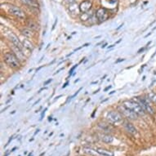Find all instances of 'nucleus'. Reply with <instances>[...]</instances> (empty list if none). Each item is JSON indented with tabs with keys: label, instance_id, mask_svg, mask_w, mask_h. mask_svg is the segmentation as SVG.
<instances>
[{
	"label": "nucleus",
	"instance_id": "f257e3e1",
	"mask_svg": "<svg viewBox=\"0 0 156 156\" xmlns=\"http://www.w3.org/2000/svg\"><path fill=\"white\" fill-rule=\"evenodd\" d=\"M123 105L127 108H128V109H130L131 110H133V112H135L136 114H137L138 115H144L145 113H146V111L142 108V106L136 101H126L123 103Z\"/></svg>",
	"mask_w": 156,
	"mask_h": 156
},
{
	"label": "nucleus",
	"instance_id": "f03ea898",
	"mask_svg": "<svg viewBox=\"0 0 156 156\" xmlns=\"http://www.w3.org/2000/svg\"><path fill=\"white\" fill-rule=\"evenodd\" d=\"M4 62L11 67V68H18L20 66V62L16 56L12 52H7L4 54Z\"/></svg>",
	"mask_w": 156,
	"mask_h": 156
},
{
	"label": "nucleus",
	"instance_id": "6e6552de",
	"mask_svg": "<svg viewBox=\"0 0 156 156\" xmlns=\"http://www.w3.org/2000/svg\"><path fill=\"white\" fill-rule=\"evenodd\" d=\"M96 16L98 19V21H105L109 17V13L105 8H99L96 12Z\"/></svg>",
	"mask_w": 156,
	"mask_h": 156
},
{
	"label": "nucleus",
	"instance_id": "4468645a",
	"mask_svg": "<svg viewBox=\"0 0 156 156\" xmlns=\"http://www.w3.org/2000/svg\"><path fill=\"white\" fill-rule=\"evenodd\" d=\"M98 126H99V128H101L103 131H105V132H110L111 130V126L107 123H98Z\"/></svg>",
	"mask_w": 156,
	"mask_h": 156
},
{
	"label": "nucleus",
	"instance_id": "ddd939ff",
	"mask_svg": "<svg viewBox=\"0 0 156 156\" xmlns=\"http://www.w3.org/2000/svg\"><path fill=\"white\" fill-rule=\"evenodd\" d=\"M101 139L105 143H112L113 141H114V138H113L112 136L108 135V134H104V135H102Z\"/></svg>",
	"mask_w": 156,
	"mask_h": 156
},
{
	"label": "nucleus",
	"instance_id": "2eb2a0df",
	"mask_svg": "<svg viewBox=\"0 0 156 156\" xmlns=\"http://www.w3.org/2000/svg\"><path fill=\"white\" fill-rule=\"evenodd\" d=\"M22 44H23V46L25 47L26 48L28 49V50H30V51H33L34 50L33 44H31L30 41H29V40H27V39H25Z\"/></svg>",
	"mask_w": 156,
	"mask_h": 156
},
{
	"label": "nucleus",
	"instance_id": "9b49d317",
	"mask_svg": "<svg viewBox=\"0 0 156 156\" xmlns=\"http://www.w3.org/2000/svg\"><path fill=\"white\" fill-rule=\"evenodd\" d=\"M95 151L97 152V154H99L100 155L102 156H114V153L111 152L110 151H107V150H105V149H102V148H97L95 150Z\"/></svg>",
	"mask_w": 156,
	"mask_h": 156
},
{
	"label": "nucleus",
	"instance_id": "a211bd4d",
	"mask_svg": "<svg viewBox=\"0 0 156 156\" xmlns=\"http://www.w3.org/2000/svg\"><path fill=\"white\" fill-rule=\"evenodd\" d=\"M69 11L70 12L72 13H77V11H78V5L76 3H72L69 5Z\"/></svg>",
	"mask_w": 156,
	"mask_h": 156
},
{
	"label": "nucleus",
	"instance_id": "393cba45",
	"mask_svg": "<svg viewBox=\"0 0 156 156\" xmlns=\"http://www.w3.org/2000/svg\"><path fill=\"white\" fill-rule=\"evenodd\" d=\"M123 61H124V59H119V60H118V61H116V63H119V62H123Z\"/></svg>",
	"mask_w": 156,
	"mask_h": 156
},
{
	"label": "nucleus",
	"instance_id": "f3484780",
	"mask_svg": "<svg viewBox=\"0 0 156 156\" xmlns=\"http://www.w3.org/2000/svg\"><path fill=\"white\" fill-rule=\"evenodd\" d=\"M27 26L29 27V29H30V30H36L37 29H38V26H37V24L35 22H34L33 21H30L27 22Z\"/></svg>",
	"mask_w": 156,
	"mask_h": 156
},
{
	"label": "nucleus",
	"instance_id": "5701e85b",
	"mask_svg": "<svg viewBox=\"0 0 156 156\" xmlns=\"http://www.w3.org/2000/svg\"><path fill=\"white\" fill-rule=\"evenodd\" d=\"M51 80H51V79H50V80H47L46 82L44 83V85H47V84H48L49 83H50V82H51Z\"/></svg>",
	"mask_w": 156,
	"mask_h": 156
},
{
	"label": "nucleus",
	"instance_id": "423d86ee",
	"mask_svg": "<svg viewBox=\"0 0 156 156\" xmlns=\"http://www.w3.org/2000/svg\"><path fill=\"white\" fill-rule=\"evenodd\" d=\"M8 38H9V40L12 43L14 46L18 48H20L21 51H22V49H23L24 48L23 44H22V43L20 41L19 38H18L17 36L15 34H13V33L8 34Z\"/></svg>",
	"mask_w": 156,
	"mask_h": 156
},
{
	"label": "nucleus",
	"instance_id": "412c9836",
	"mask_svg": "<svg viewBox=\"0 0 156 156\" xmlns=\"http://www.w3.org/2000/svg\"><path fill=\"white\" fill-rule=\"evenodd\" d=\"M65 2L70 5V4H72V3H75V0H65Z\"/></svg>",
	"mask_w": 156,
	"mask_h": 156
},
{
	"label": "nucleus",
	"instance_id": "aec40b11",
	"mask_svg": "<svg viewBox=\"0 0 156 156\" xmlns=\"http://www.w3.org/2000/svg\"><path fill=\"white\" fill-rule=\"evenodd\" d=\"M149 97H150V99H151L154 103H155L156 104V94L155 93H151V94L149 95Z\"/></svg>",
	"mask_w": 156,
	"mask_h": 156
},
{
	"label": "nucleus",
	"instance_id": "0eeeda50",
	"mask_svg": "<svg viewBox=\"0 0 156 156\" xmlns=\"http://www.w3.org/2000/svg\"><path fill=\"white\" fill-rule=\"evenodd\" d=\"M9 12L12 14V15L15 16L18 18H25L26 17V14L23 11L21 10V8H18V7H16V6H12L10 8H9Z\"/></svg>",
	"mask_w": 156,
	"mask_h": 156
},
{
	"label": "nucleus",
	"instance_id": "1a4fd4ad",
	"mask_svg": "<svg viewBox=\"0 0 156 156\" xmlns=\"http://www.w3.org/2000/svg\"><path fill=\"white\" fill-rule=\"evenodd\" d=\"M91 8H92V2L90 0H86L81 3L80 6V10L83 13L87 12L91 9Z\"/></svg>",
	"mask_w": 156,
	"mask_h": 156
},
{
	"label": "nucleus",
	"instance_id": "a878e982",
	"mask_svg": "<svg viewBox=\"0 0 156 156\" xmlns=\"http://www.w3.org/2000/svg\"><path fill=\"white\" fill-rule=\"evenodd\" d=\"M110 88H111V86H109V87H105V92H106V91H107V90L110 89Z\"/></svg>",
	"mask_w": 156,
	"mask_h": 156
},
{
	"label": "nucleus",
	"instance_id": "9d476101",
	"mask_svg": "<svg viewBox=\"0 0 156 156\" xmlns=\"http://www.w3.org/2000/svg\"><path fill=\"white\" fill-rule=\"evenodd\" d=\"M123 127L126 129L127 132H128L131 134H133V135H136V133H137V130H136V128L134 127L133 123H131L130 122H128V121H125L124 123H123Z\"/></svg>",
	"mask_w": 156,
	"mask_h": 156
},
{
	"label": "nucleus",
	"instance_id": "4be33fe9",
	"mask_svg": "<svg viewBox=\"0 0 156 156\" xmlns=\"http://www.w3.org/2000/svg\"><path fill=\"white\" fill-rule=\"evenodd\" d=\"M77 66H78V65H75V66H74L72 67L71 69L69 70V74H72V73H73V71H74V69H75V68H76Z\"/></svg>",
	"mask_w": 156,
	"mask_h": 156
},
{
	"label": "nucleus",
	"instance_id": "dca6fc26",
	"mask_svg": "<svg viewBox=\"0 0 156 156\" xmlns=\"http://www.w3.org/2000/svg\"><path fill=\"white\" fill-rule=\"evenodd\" d=\"M21 34L27 38H31L33 36V33H32V30L30 29H24L21 31Z\"/></svg>",
	"mask_w": 156,
	"mask_h": 156
},
{
	"label": "nucleus",
	"instance_id": "c85d7f7f",
	"mask_svg": "<svg viewBox=\"0 0 156 156\" xmlns=\"http://www.w3.org/2000/svg\"><path fill=\"white\" fill-rule=\"evenodd\" d=\"M115 92V91H112V92H110V94H113V93H114V92Z\"/></svg>",
	"mask_w": 156,
	"mask_h": 156
},
{
	"label": "nucleus",
	"instance_id": "cd10ccee",
	"mask_svg": "<svg viewBox=\"0 0 156 156\" xmlns=\"http://www.w3.org/2000/svg\"><path fill=\"white\" fill-rule=\"evenodd\" d=\"M106 45H107V44H105L104 45H102V46H101V48H105V46H106Z\"/></svg>",
	"mask_w": 156,
	"mask_h": 156
},
{
	"label": "nucleus",
	"instance_id": "bb28decb",
	"mask_svg": "<svg viewBox=\"0 0 156 156\" xmlns=\"http://www.w3.org/2000/svg\"><path fill=\"white\" fill-rule=\"evenodd\" d=\"M67 85H68V83H65V84L63 85V87H63V88H64V87H66Z\"/></svg>",
	"mask_w": 156,
	"mask_h": 156
},
{
	"label": "nucleus",
	"instance_id": "b1692460",
	"mask_svg": "<svg viewBox=\"0 0 156 156\" xmlns=\"http://www.w3.org/2000/svg\"><path fill=\"white\" fill-rule=\"evenodd\" d=\"M144 49H145V48H141L140 49V50H139V51H138V53H141V51H143Z\"/></svg>",
	"mask_w": 156,
	"mask_h": 156
},
{
	"label": "nucleus",
	"instance_id": "39448f33",
	"mask_svg": "<svg viewBox=\"0 0 156 156\" xmlns=\"http://www.w3.org/2000/svg\"><path fill=\"white\" fill-rule=\"evenodd\" d=\"M136 101L142 106V108L145 110V111L148 112L149 114H151V115L154 114L153 109L150 105L146 98H145V97H136Z\"/></svg>",
	"mask_w": 156,
	"mask_h": 156
},
{
	"label": "nucleus",
	"instance_id": "20e7f679",
	"mask_svg": "<svg viewBox=\"0 0 156 156\" xmlns=\"http://www.w3.org/2000/svg\"><path fill=\"white\" fill-rule=\"evenodd\" d=\"M106 118L110 123H118L123 121V116L121 115V113L118 112V111H115V110H112V111H110L108 113Z\"/></svg>",
	"mask_w": 156,
	"mask_h": 156
},
{
	"label": "nucleus",
	"instance_id": "7ed1b4c3",
	"mask_svg": "<svg viewBox=\"0 0 156 156\" xmlns=\"http://www.w3.org/2000/svg\"><path fill=\"white\" fill-rule=\"evenodd\" d=\"M119 111H120V113L123 116H125L126 118L128 119H136L138 115L136 114L135 112H133V110H131L130 109H128L123 105H121L119 106Z\"/></svg>",
	"mask_w": 156,
	"mask_h": 156
},
{
	"label": "nucleus",
	"instance_id": "f8f14e48",
	"mask_svg": "<svg viewBox=\"0 0 156 156\" xmlns=\"http://www.w3.org/2000/svg\"><path fill=\"white\" fill-rule=\"evenodd\" d=\"M21 1L23 4H25V5L26 6H29V7H30V8H38V3L36 2L35 0H21Z\"/></svg>",
	"mask_w": 156,
	"mask_h": 156
},
{
	"label": "nucleus",
	"instance_id": "6ab92c4d",
	"mask_svg": "<svg viewBox=\"0 0 156 156\" xmlns=\"http://www.w3.org/2000/svg\"><path fill=\"white\" fill-rule=\"evenodd\" d=\"M80 18H81V20L82 21H87V20H89L90 16L88 14H87L86 12L83 13V15L80 16Z\"/></svg>",
	"mask_w": 156,
	"mask_h": 156
}]
</instances>
